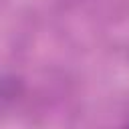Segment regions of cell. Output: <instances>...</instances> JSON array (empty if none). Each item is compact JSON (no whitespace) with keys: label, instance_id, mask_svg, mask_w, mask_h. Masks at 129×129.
<instances>
[{"label":"cell","instance_id":"1","mask_svg":"<svg viewBox=\"0 0 129 129\" xmlns=\"http://www.w3.org/2000/svg\"><path fill=\"white\" fill-rule=\"evenodd\" d=\"M123 129H129V123H127V125H125V127H123Z\"/></svg>","mask_w":129,"mask_h":129}]
</instances>
